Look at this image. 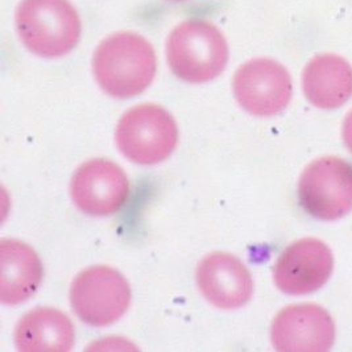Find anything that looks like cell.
<instances>
[{
	"label": "cell",
	"instance_id": "obj_16",
	"mask_svg": "<svg viewBox=\"0 0 352 352\" xmlns=\"http://www.w3.org/2000/svg\"><path fill=\"white\" fill-rule=\"evenodd\" d=\"M173 1H184V0H173Z\"/></svg>",
	"mask_w": 352,
	"mask_h": 352
},
{
	"label": "cell",
	"instance_id": "obj_13",
	"mask_svg": "<svg viewBox=\"0 0 352 352\" xmlns=\"http://www.w3.org/2000/svg\"><path fill=\"white\" fill-rule=\"evenodd\" d=\"M0 301L8 306L23 304L40 288L44 270L32 248L16 239L0 241Z\"/></svg>",
	"mask_w": 352,
	"mask_h": 352
},
{
	"label": "cell",
	"instance_id": "obj_6",
	"mask_svg": "<svg viewBox=\"0 0 352 352\" xmlns=\"http://www.w3.org/2000/svg\"><path fill=\"white\" fill-rule=\"evenodd\" d=\"M298 199L320 221H338L352 210V165L329 156L313 161L301 175Z\"/></svg>",
	"mask_w": 352,
	"mask_h": 352
},
{
	"label": "cell",
	"instance_id": "obj_11",
	"mask_svg": "<svg viewBox=\"0 0 352 352\" xmlns=\"http://www.w3.org/2000/svg\"><path fill=\"white\" fill-rule=\"evenodd\" d=\"M195 278L208 302L223 310L243 307L254 294L251 273L231 254L214 252L208 255L199 263Z\"/></svg>",
	"mask_w": 352,
	"mask_h": 352
},
{
	"label": "cell",
	"instance_id": "obj_8",
	"mask_svg": "<svg viewBox=\"0 0 352 352\" xmlns=\"http://www.w3.org/2000/svg\"><path fill=\"white\" fill-rule=\"evenodd\" d=\"M70 194L82 212L91 217L112 215L129 201V177L115 162L94 159L76 170Z\"/></svg>",
	"mask_w": 352,
	"mask_h": 352
},
{
	"label": "cell",
	"instance_id": "obj_10",
	"mask_svg": "<svg viewBox=\"0 0 352 352\" xmlns=\"http://www.w3.org/2000/svg\"><path fill=\"white\" fill-rule=\"evenodd\" d=\"M331 250L318 239L294 241L274 264L276 287L289 296H305L322 288L333 274Z\"/></svg>",
	"mask_w": 352,
	"mask_h": 352
},
{
	"label": "cell",
	"instance_id": "obj_3",
	"mask_svg": "<svg viewBox=\"0 0 352 352\" xmlns=\"http://www.w3.org/2000/svg\"><path fill=\"white\" fill-rule=\"evenodd\" d=\"M15 20L24 47L44 58L65 56L80 41V16L69 0H23Z\"/></svg>",
	"mask_w": 352,
	"mask_h": 352
},
{
	"label": "cell",
	"instance_id": "obj_1",
	"mask_svg": "<svg viewBox=\"0 0 352 352\" xmlns=\"http://www.w3.org/2000/svg\"><path fill=\"white\" fill-rule=\"evenodd\" d=\"M157 70L155 49L143 36L119 32L103 40L93 57V72L100 89L113 98L142 94Z\"/></svg>",
	"mask_w": 352,
	"mask_h": 352
},
{
	"label": "cell",
	"instance_id": "obj_15",
	"mask_svg": "<svg viewBox=\"0 0 352 352\" xmlns=\"http://www.w3.org/2000/svg\"><path fill=\"white\" fill-rule=\"evenodd\" d=\"M342 138L344 144L352 153V110L344 118L343 127H342Z\"/></svg>",
	"mask_w": 352,
	"mask_h": 352
},
{
	"label": "cell",
	"instance_id": "obj_7",
	"mask_svg": "<svg viewBox=\"0 0 352 352\" xmlns=\"http://www.w3.org/2000/svg\"><path fill=\"white\" fill-rule=\"evenodd\" d=\"M234 94L248 113L268 118L288 107L293 96V82L288 70L280 63L271 58H256L236 70Z\"/></svg>",
	"mask_w": 352,
	"mask_h": 352
},
{
	"label": "cell",
	"instance_id": "obj_14",
	"mask_svg": "<svg viewBox=\"0 0 352 352\" xmlns=\"http://www.w3.org/2000/svg\"><path fill=\"white\" fill-rule=\"evenodd\" d=\"M74 326L63 311L37 307L17 323L15 344L21 352H67L74 346Z\"/></svg>",
	"mask_w": 352,
	"mask_h": 352
},
{
	"label": "cell",
	"instance_id": "obj_5",
	"mask_svg": "<svg viewBox=\"0 0 352 352\" xmlns=\"http://www.w3.org/2000/svg\"><path fill=\"white\" fill-rule=\"evenodd\" d=\"M131 288L124 276L107 265L90 267L76 277L70 304L80 320L104 327L120 320L131 304Z\"/></svg>",
	"mask_w": 352,
	"mask_h": 352
},
{
	"label": "cell",
	"instance_id": "obj_9",
	"mask_svg": "<svg viewBox=\"0 0 352 352\" xmlns=\"http://www.w3.org/2000/svg\"><path fill=\"white\" fill-rule=\"evenodd\" d=\"M271 339L277 351H329L336 342V324L318 305H290L273 320Z\"/></svg>",
	"mask_w": 352,
	"mask_h": 352
},
{
	"label": "cell",
	"instance_id": "obj_4",
	"mask_svg": "<svg viewBox=\"0 0 352 352\" xmlns=\"http://www.w3.org/2000/svg\"><path fill=\"white\" fill-rule=\"evenodd\" d=\"M116 144L124 157L139 165L166 160L178 142L173 116L156 104H139L126 112L116 127Z\"/></svg>",
	"mask_w": 352,
	"mask_h": 352
},
{
	"label": "cell",
	"instance_id": "obj_12",
	"mask_svg": "<svg viewBox=\"0 0 352 352\" xmlns=\"http://www.w3.org/2000/svg\"><path fill=\"white\" fill-rule=\"evenodd\" d=\"M306 99L320 110H336L352 96V66L343 57L323 53L311 58L302 73Z\"/></svg>",
	"mask_w": 352,
	"mask_h": 352
},
{
	"label": "cell",
	"instance_id": "obj_2",
	"mask_svg": "<svg viewBox=\"0 0 352 352\" xmlns=\"http://www.w3.org/2000/svg\"><path fill=\"white\" fill-rule=\"evenodd\" d=\"M166 60L179 80L206 83L222 74L228 63V45L222 32L211 23L190 19L170 32Z\"/></svg>",
	"mask_w": 352,
	"mask_h": 352
}]
</instances>
